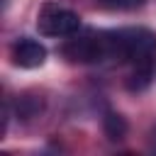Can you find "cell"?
Segmentation results:
<instances>
[{
  "label": "cell",
  "instance_id": "obj_6",
  "mask_svg": "<svg viewBox=\"0 0 156 156\" xmlns=\"http://www.w3.org/2000/svg\"><path fill=\"white\" fill-rule=\"evenodd\" d=\"M5 2H7V0H5Z\"/></svg>",
  "mask_w": 156,
  "mask_h": 156
},
{
  "label": "cell",
  "instance_id": "obj_5",
  "mask_svg": "<svg viewBox=\"0 0 156 156\" xmlns=\"http://www.w3.org/2000/svg\"><path fill=\"white\" fill-rule=\"evenodd\" d=\"M100 2L112 10H136L144 5V0H100Z\"/></svg>",
  "mask_w": 156,
  "mask_h": 156
},
{
  "label": "cell",
  "instance_id": "obj_2",
  "mask_svg": "<svg viewBox=\"0 0 156 156\" xmlns=\"http://www.w3.org/2000/svg\"><path fill=\"white\" fill-rule=\"evenodd\" d=\"M37 29L44 37H71L80 29V17L58 5H44L37 17Z\"/></svg>",
  "mask_w": 156,
  "mask_h": 156
},
{
  "label": "cell",
  "instance_id": "obj_1",
  "mask_svg": "<svg viewBox=\"0 0 156 156\" xmlns=\"http://www.w3.org/2000/svg\"><path fill=\"white\" fill-rule=\"evenodd\" d=\"M63 56L73 63H98L107 61V32H83L71 34V39L63 44Z\"/></svg>",
  "mask_w": 156,
  "mask_h": 156
},
{
  "label": "cell",
  "instance_id": "obj_4",
  "mask_svg": "<svg viewBox=\"0 0 156 156\" xmlns=\"http://www.w3.org/2000/svg\"><path fill=\"white\" fill-rule=\"evenodd\" d=\"M102 129H105V136L110 141H119L127 136V119L119 115V112H105L102 117Z\"/></svg>",
  "mask_w": 156,
  "mask_h": 156
},
{
  "label": "cell",
  "instance_id": "obj_3",
  "mask_svg": "<svg viewBox=\"0 0 156 156\" xmlns=\"http://www.w3.org/2000/svg\"><path fill=\"white\" fill-rule=\"evenodd\" d=\"M12 58H15V63L20 68H39L46 61V46L39 44L37 39L22 37L12 46Z\"/></svg>",
  "mask_w": 156,
  "mask_h": 156
}]
</instances>
